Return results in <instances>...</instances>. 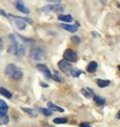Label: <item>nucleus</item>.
Here are the masks:
<instances>
[{
  "label": "nucleus",
  "instance_id": "f257e3e1",
  "mask_svg": "<svg viewBox=\"0 0 120 127\" xmlns=\"http://www.w3.org/2000/svg\"><path fill=\"white\" fill-rule=\"evenodd\" d=\"M9 41H10V43H9V48H7V53L12 54V55H16L17 54L19 45L17 42V39H16L15 35H13V34L9 35Z\"/></svg>",
  "mask_w": 120,
  "mask_h": 127
},
{
  "label": "nucleus",
  "instance_id": "f03ea898",
  "mask_svg": "<svg viewBox=\"0 0 120 127\" xmlns=\"http://www.w3.org/2000/svg\"><path fill=\"white\" fill-rule=\"evenodd\" d=\"M63 57H64L65 61L69 62V63H75V62H77V59H78L77 53H76L74 50H72V49L65 50L64 54H63Z\"/></svg>",
  "mask_w": 120,
  "mask_h": 127
},
{
  "label": "nucleus",
  "instance_id": "7ed1b4c3",
  "mask_svg": "<svg viewBox=\"0 0 120 127\" xmlns=\"http://www.w3.org/2000/svg\"><path fill=\"white\" fill-rule=\"evenodd\" d=\"M44 52L41 50V49H38V48H36V49H34L33 51H32L31 53V57L34 59V61H42L43 58H44Z\"/></svg>",
  "mask_w": 120,
  "mask_h": 127
},
{
  "label": "nucleus",
  "instance_id": "20e7f679",
  "mask_svg": "<svg viewBox=\"0 0 120 127\" xmlns=\"http://www.w3.org/2000/svg\"><path fill=\"white\" fill-rule=\"evenodd\" d=\"M58 67L61 71H63V72H65L67 74H71V71H72V69H73L72 68V65L66 61H60L58 63Z\"/></svg>",
  "mask_w": 120,
  "mask_h": 127
},
{
  "label": "nucleus",
  "instance_id": "39448f33",
  "mask_svg": "<svg viewBox=\"0 0 120 127\" xmlns=\"http://www.w3.org/2000/svg\"><path fill=\"white\" fill-rule=\"evenodd\" d=\"M36 68H37V69L40 71V72H42L43 74H44L47 78H51V77H52V74H51V72H50V70H49V68H47L45 65H43V64H37Z\"/></svg>",
  "mask_w": 120,
  "mask_h": 127
},
{
  "label": "nucleus",
  "instance_id": "423d86ee",
  "mask_svg": "<svg viewBox=\"0 0 120 127\" xmlns=\"http://www.w3.org/2000/svg\"><path fill=\"white\" fill-rule=\"evenodd\" d=\"M15 6L16 9H17L19 12H21V13H24V14H30V10L27 9V7L23 4V2L21 0H17L15 3Z\"/></svg>",
  "mask_w": 120,
  "mask_h": 127
},
{
  "label": "nucleus",
  "instance_id": "0eeeda50",
  "mask_svg": "<svg viewBox=\"0 0 120 127\" xmlns=\"http://www.w3.org/2000/svg\"><path fill=\"white\" fill-rule=\"evenodd\" d=\"M22 76H23V72L20 69H18L17 67H16V69L10 75V77L14 78V79H20V78H22Z\"/></svg>",
  "mask_w": 120,
  "mask_h": 127
},
{
  "label": "nucleus",
  "instance_id": "6e6552de",
  "mask_svg": "<svg viewBox=\"0 0 120 127\" xmlns=\"http://www.w3.org/2000/svg\"><path fill=\"white\" fill-rule=\"evenodd\" d=\"M14 19H15V23H16V26H17V28L19 30H23L25 28V22H23L22 21V19L21 17H18V16H12Z\"/></svg>",
  "mask_w": 120,
  "mask_h": 127
},
{
  "label": "nucleus",
  "instance_id": "1a4fd4ad",
  "mask_svg": "<svg viewBox=\"0 0 120 127\" xmlns=\"http://www.w3.org/2000/svg\"><path fill=\"white\" fill-rule=\"evenodd\" d=\"M47 107H49V109L52 110V111H57V112H63V108H61V107H58L57 105H55L54 103H52V102H49V103H47Z\"/></svg>",
  "mask_w": 120,
  "mask_h": 127
},
{
  "label": "nucleus",
  "instance_id": "9d476101",
  "mask_svg": "<svg viewBox=\"0 0 120 127\" xmlns=\"http://www.w3.org/2000/svg\"><path fill=\"white\" fill-rule=\"evenodd\" d=\"M81 93L84 95L85 97H87V98H90V97H93L94 96V91L92 90L91 88H83L82 90H81Z\"/></svg>",
  "mask_w": 120,
  "mask_h": 127
},
{
  "label": "nucleus",
  "instance_id": "9b49d317",
  "mask_svg": "<svg viewBox=\"0 0 120 127\" xmlns=\"http://www.w3.org/2000/svg\"><path fill=\"white\" fill-rule=\"evenodd\" d=\"M61 27L64 30L69 31V32H72V33H75V32L78 31V27L77 26H71V25H65V23H62Z\"/></svg>",
  "mask_w": 120,
  "mask_h": 127
},
{
  "label": "nucleus",
  "instance_id": "f8f14e48",
  "mask_svg": "<svg viewBox=\"0 0 120 127\" xmlns=\"http://www.w3.org/2000/svg\"><path fill=\"white\" fill-rule=\"evenodd\" d=\"M97 63L96 62H91L90 64H89V66L86 67V71L89 73H94L95 72V70L97 69Z\"/></svg>",
  "mask_w": 120,
  "mask_h": 127
},
{
  "label": "nucleus",
  "instance_id": "ddd939ff",
  "mask_svg": "<svg viewBox=\"0 0 120 127\" xmlns=\"http://www.w3.org/2000/svg\"><path fill=\"white\" fill-rule=\"evenodd\" d=\"M7 110H9V106H7V104L4 101L0 100V111H1L3 114H6Z\"/></svg>",
  "mask_w": 120,
  "mask_h": 127
},
{
  "label": "nucleus",
  "instance_id": "4468645a",
  "mask_svg": "<svg viewBox=\"0 0 120 127\" xmlns=\"http://www.w3.org/2000/svg\"><path fill=\"white\" fill-rule=\"evenodd\" d=\"M16 69V66L14 65V64H10V65H7L6 66V68L4 70V73L7 75V76H10V75L12 74V72Z\"/></svg>",
  "mask_w": 120,
  "mask_h": 127
},
{
  "label": "nucleus",
  "instance_id": "2eb2a0df",
  "mask_svg": "<svg viewBox=\"0 0 120 127\" xmlns=\"http://www.w3.org/2000/svg\"><path fill=\"white\" fill-rule=\"evenodd\" d=\"M22 111H24L25 113H27L30 117H33V118H36L37 117V112L34 110V109H31V108H25V107H23V108H21Z\"/></svg>",
  "mask_w": 120,
  "mask_h": 127
},
{
  "label": "nucleus",
  "instance_id": "dca6fc26",
  "mask_svg": "<svg viewBox=\"0 0 120 127\" xmlns=\"http://www.w3.org/2000/svg\"><path fill=\"white\" fill-rule=\"evenodd\" d=\"M58 19L61 21H64V22H71L73 20V17H72L71 15H59Z\"/></svg>",
  "mask_w": 120,
  "mask_h": 127
},
{
  "label": "nucleus",
  "instance_id": "f3484780",
  "mask_svg": "<svg viewBox=\"0 0 120 127\" xmlns=\"http://www.w3.org/2000/svg\"><path fill=\"white\" fill-rule=\"evenodd\" d=\"M97 85L100 88H104V87H107L110 85V81H107V79H97Z\"/></svg>",
  "mask_w": 120,
  "mask_h": 127
},
{
  "label": "nucleus",
  "instance_id": "a211bd4d",
  "mask_svg": "<svg viewBox=\"0 0 120 127\" xmlns=\"http://www.w3.org/2000/svg\"><path fill=\"white\" fill-rule=\"evenodd\" d=\"M0 94L3 95V96L6 97V98H12V93H11L7 89L3 88V87H1V88H0Z\"/></svg>",
  "mask_w": 120,
  "mask_h": 127
},
{
  "label": "nucleus",
  "instance_id": "6ab92c4d",
  "mask_svg": "<svg viewBox=\"0 0 120 127\" xmlns=\"http://www.w3.org/2000/svg\"><path fill=\"white\" fill-rule=\"evenodd\" d=\"M94 100L100 106H103V105L105 104V100H104V98L101 97V96H98V95H94Z\"/></svg>",
  "mask_w": 120,
  "mask_h": 127
},
{
  "label": "nucleus",
  "instance_id": "aec40b11",
  "mask_svg": "<svg viewBox=\"0 0 120 127\" xmlns=\"http://www.w3.org/2000/svg\"><path fill=\"white\" fill-rule=\"evenodd\" d=\"M42 12L44 13H51V12H55V5H46L41 9Z\"/></svg>",
  "mask_w": 120,
  "mask_h": 127
},
{
  "label": "nucleus",
  "instance_id": "412c9836",
  "mask_svg": "<svg viewBox=\"0 0 120 127\" xmlns=\"http://www.w3.org/2000/svg\"><path fill=\"white\" fill-rule=\"evenodd\" d=\"M66 122H67V119L65 118H55L54 119V123H56V124H64Z\"/></svg>",
  "mask_w": 120,
  "mask_h": 127
},
{
  "label": "nucleus",
  "instance_id": "4be33fe9",
  "mask_svg": "<svg viewBox=\"0 0 120 127\" xmlns=\"http://www.w3.org/2000/svg\"><path fill=\"white\" fill-rule=\"evenodd\" d=\"M24 53H25V47L24 46H19V48H18V51H17V55L18 56H23L24 55Z\"/></svg>",
  "mask_w": 120,
  "mask_h": 127
},
{
  "label": "nucleus",
  "instance_id": "5701e85b",
  "mask_svg": "<svg viewBox=\"0 0 120 127\" xmlns=\"http://www.w3.org/2000/svg\"><path fill=\"white\" fill-rule=\"evenodd\" d=\"M81 73H82V71L79 69H72V71H71V75L74 77H78Z\"/></svg>",
  "mask_w": 120,
  "mask_h": 127
},
{
  "label": "nucleus",
  "instance_id": "b1692460",
  "mask_svg": "<svg viewBox=\"0 0 120 127\" xmlns=\"http://www.w3.org/2000/svg\"><path fill=\"white\" fill-rule=\"evenodd\" d=\"M39 111H41V112L44 114L45 117L52 116V110H50V109H46V108H39Z\"/></svg>",
  "mask_w": 120,
  "mask_h": 127
},
{
  "label": "nucleus",
  "instance_id": "393cba45",
  "mask_svg": "<svg viewBox=\"0 0 120 127\" xmlns=\"http://www.w3.org/2000/svg\"><path fill=\"white\" fill-rule=\"evenodd\" d=\"M0 124H2V125L9 124V117H7L6 114H4L2 118H0Z\"/></svg>",
  "mask_w": 120,
  "mask_h": 127
},
{
  "label": "nucleus",
  "instance_id": "a878e982",
  "mask_svg": "<svg viewBox=\"0 0 120 127\" xmlns=\"http://www.w3.org/2000/svg\"><path fill=\"white\" fill-rule=\"evenodd\" d=\"M53 78L55 79V81H57V82H62V79H61V77H60L59 76V74H58V72H57V71H55V72H54V75H53Z\"/></svg>",
  "mask_w": 120,
  "mask_h": 127
},
{
  "label": "nucleus",
  "instance_id": "bb28decb",
  "mask_svg": "<svg viewBox=\"0 0 120 127\" xmlns=\"http://www.w3.org/2000/svg\"><path fill=\"white\" fill-rule=\"evenodd\" d=\"M72 42L78 45V43H80V38L78 36H73V37H72Z\"/></svg>",
  "mask_w": 120,
  "mask_h": 127
},
{
  "label": "nucleus",
  "instance_id": "cd10ccee",
  "mask_svg": "<svg viewBox=\"0 0 120 127\" xmlns=\"http://www.w3.org/2000/svg\"><path fill=\"white\" fill-rule=\"evenodd\" d=\"M80 127H92L90 123H86V122H83L80 124Z\"/></svg>",
  "mask_w": 120,
  "mask_h": 127
},
{
  "label": "nucleus",
  "instance_id": "c85d7f7f",
  "mask_svg": "<svg viewBox=\"0 0 120 127\" xmlns=\"http://www.w3.org/2000/svg\"><path fill=\"white\" fill-rule=\"evenodd\" d=\"M2 49H3V42H2V39L0 38V52L2 51Z\"/></svg>",
  "mask_w": 120,
  "mask_h": 127
},
{
  "label": "nucleus",
  "instance_id": "c756f323",
  "mask_svg": "<svg viewBox=\"0 0 120 127\" xmlns=\"http://www.w3.org/2000/svg\"><path fill=\"white\" fill-rule=\"evenodd\" d=\"M0 13H1L2 15H4V16H9V15H7V14L5 13V12H4V11H2V10H0Z\"/></svg>",
  "mask_w": 120,
  "mask_h": 127
},
{
  "label": "nucleus",
  "instance_id": "7c9ffc66",
  "mask_svg": "<svg viewBox=\"0 0 120 127\" xmlns=\"http://www.w3.org/2000/svg\"><path fill=\"white\" fill-rule=\"evenodd\" d=\"M47 1H50V2H60V0H47Z\"/></svg>",
  "mask_w": 120,
  "mask_h": 127
},
{
  "label": "nucleus",
  "instance_id": "2f4dec72",
  "mask_svg": "<svg viewBox=\"0 0 120 127\" xmlns=\"http://www.w3.org/2000/svg\"><path fill=\"white\" fill-rule=\"evenodd\" d=\"M116 118H117V119H120V110L117 112V114H116Z\"/></svg>",
  "mask_w": 120,
  "mask_h": 127
},
{
  "label": "nucleus",
  "instance_id": "473e14b6",
  "mask_svg": "<svg viewBox=\"0 0 120 127\" xmlns=\"http://www.w3.org/2000/svg\"><path fill=\"white\" fill-rule=\"evenodd\" d=\"M106 1H107V0H100V2H101L102 4H105V3H106Z\"/></svg>",
  "mask_w": 120,
  "mask_h": 127
},
{
  "label": "nucleus",
  "instance_id": "72a5a7b5",
  "mask_svg": "<svg viewBox=\"0 0 120 127\" xmlns=\"http://www.w3.org/2000/svg\"><path fill=\"white\" fill-rule=\"evenodd\" d=\"M3 116H4V114H3V113H2V112H1V111H0V118H2V117H3Z\"/></svg>",
  "mask_w": 120,
  "mask_h": 127
},
{
  "label": "nucleus",
  "instance_id": "f704fd0d",
  "mask_svg": "<svg viewBox=\"0 0 120 127\" xmlns=\"http://www.w3.org/2000/svg\"><path fill=\"white\" fill-rule=\"evenodd\" d=\"M118 69H119V71H120V66H118Z\"/></svg>",
  "mask_w": 120,
  "mask_h": 127
}]
</instances>
